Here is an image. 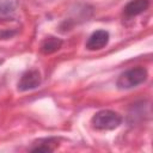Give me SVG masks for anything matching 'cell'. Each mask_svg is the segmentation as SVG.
<instances>
[{
	"label": "cell",
	"mask_w": 153,
	"mask_h": 153,
	"mask_svg": "<svg viewBox=\"0 0 153 153\" xmlns=\"http://www.w3.org/2000/svg\"><path fill=\"white\" fill-rule=\"evenodd\" d=\"M109 42V32L105 30L94 31L86 42V48L88 50H99L104 48Z\"/></svg>",
	"instance_id": "cell-4"
},
{
	"label": "cell",
	"mask_w": 153,
	"mask_h": 153,
	"mask_svg": "<svg viewBox=\"0 0 153 153\" xmlns=\"http://www.w3.org/2000/svg\"><path fill=\"white\" fill-rule=\"evenodd\" d=\"M18 0H0V17L11 16L16 12Z\"/></svg>",
	"instance_id": "cell-7"
},
{
	"label": "cell",
	"mask_w": 153,
	"mask_h": 153,
	"mask_svg": "<svg viewBox=\"0 0 153 153\" xmlns=\"http://www.w3.org/2000/svg\"><path fill=\"white\" fill-rule=\"evenodd\" d=\"M148 6H149L148 0H133L129 4H127V6L124 7V14L128 17L137 16L143 11H146Z\"/></svg>",
	"instance_id": "cell-5"
},
{
	"label": "cell",
	"mask_w": 153,
	"mask_h": 153,
	"mask_svg": "<svg viewBox=\"0 0 153 153\" xmlns=\"http://www.w3.org/2000/svg\"><path fill=\"white\" fill-rule=\"evenodd\" d=\"M122 122V116L112 110H102L93 115L91 123L96 129L111 130L117 128Z\"/></svg>",
	"instance_id": "cell-2"
},
{
	"label": "cell",
	"mask_w": 153,
	"mask_h": 153,
	"mask_svg": "<svg viewBox=\"0 0 153 153\" xmlns=\"http://www.w3.org/2000/svg\"><path fill=\"white\" fill-rule=\"evenodd\" d=\"M62 45V41L56 37H48L43 41L41 45V51L43 54H53L57 51Z\"/></svg>",
	"instance_id": "cell-6"
},
{
	"label": "cell",
	"mask_w": 153,
	"mask_h": 153,
	"mask_svg": "<svg viewBox=\"0 0 153 153\" xmlns=\"http://www.w3.org/2000/svg\"><path fill=\"white\" fill-rule=\"evenodd\" d=\"M147 69L143 67H135L126 71L117 79V87L120 90H129L136 87L146 81L147 79Z\"/></svg>",
	"instance_id": "cell-1"
},
{
	"label": "cell",
	"mask_w": 153,
	"mask_h": 153,
	"mask_svg": "<svg viewBox=\"0 0 153 153\" xmlns=\"http://www.w3.org/2000/svg\"><path fill=\"white\" fill-rule=\"evenodd\" d=\"M41 84V74L37 69H30L26 71L19 82H18V90L19 91H29L32 88H36L37 86H39Z\"/></svg>",
	"instance_id": "cell-3"
},
{
	"label": "cell",
	"mask_w": 153,
	"mask_h": 153,
	"mask_svg": "<svg viewBox=\"0 0 153 153\" xmlns=\"http://www.w3.org/2000/svg\"><path fill=\"white\" fill-rule=\"evenodd\" d=\"M16 33H17L16 30H5V29H0V39L11 38V37L14 36Z\"/></svg>",
	"instance_id": "cell-8"
}]
</instances>
